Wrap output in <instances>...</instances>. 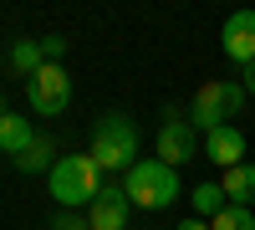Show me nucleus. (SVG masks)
Returning a JSON list of instances; mask_svg holds the SVG:
<instances>
[{
    "instance_id": "9b49d317",
    "label": "nucleus",
    "mask_w": 255,
    "mask_h": 230,
    "mask_svg": "<svg viewBox=\"0 0 255 230\" xmlns=\"http://www.w3.org/2000/svg\"><path fill=\"white\" fill-rule=\"evenodd\" d=\"M31 143H36V133H31V123L20 118V113H5V118H0V154H15V159H20Z\"/></svg>"
},
{
    "instance_id": "f257e3e1",
    "label": "nucleus",
    "mask_w": 255,
    "mask_h": 230,
    "mask_svg": "<svg viewBox=\"0 0 255 230\" xmlns=\"http://www.w3.org/2000/svg\"><path fill=\"white\" fill-rule=\"evenodd\" d=\"M46 184H51V200L61 210H87L102 195V169L92 164V154H61L56 169L46 174Z\"/></svg>"
},
{
    "instance_id": "f8f14e48",
    "label": "nucleus",
    "mask_w": 255,
    "mask_h": 230,
    "mask_svg": "<svg viewBox=\"0 0 255 230\" xmlns=\"http://www.w3.org/2000/svg\"><path fill=\"white\" fill-rule=\"evenodd\" d=\"M15 169H20V174H51V169H56V143H51L46 133H36V143L15 159Z\"/></svg>"
},
{
    "instance_id": "6ab92c4d",
    "label": "nucleus",
    "mask_w": 255,
    "mask_h": 230,
    "mask_svg": "<svg viewBox=\"0 0 255 230\" xmlns=\"http://www.w3.org/2000/svg\"><path fill=\"white\" fill-rule=\"evenodd\" d=\"M179 230H209V220H194V215H189V220H179Z\"/></svg>"
},
{
    "instance_id": "39448f33",
    "label": "nucleus",
    "mask_w": 255,
    "mask_h": 230,
    "mask_svg": "<svg viewBox=\"0 0 255 230\" xmlns=\"http://www.w3.org/2000/svg\"><path fill=\"white\" fill-rule=\"evenodd\" d=\"M26 97H31V113L61 118V113H67V102H72V77L61 72V67H41V72L26 82Z\"/></svg>"
},
{
    "instance_id": "0eeeda50",
    "label": "nucleus",
    "mask_w": 255,
    "mask_h": 230,
    "mask_svg": "<svg viewBox=\"0 0 255 230\" xmlns=\"http://www.w3.org/2000/svg\"><path fill=\"white\" fill-rule=\"evenodd\" d=\"M194 133H199L194 123H184V118L168 113V123L158 128V159L168 164V169H179V164H189V159L199 154V138Z\"/></svg>"
},
{
    "instance_id": "9d476101",
    "label": "nucleus",
    "mask_w": 255,
    "mask_h": 230,
    "mask_svg": "<svg viewBox=\"0 0 255 230\" xmlns=\"http://www.w3.org/2000/svg\"><path fill=\"white\" fill-rule=\"evenodd\" d=\"M220 190L230 205H245V210H255V164H235V169H225Z\"/></svg>"
},
{
    "instance_id": "f3484780",
    "label": "nucleus",
    "mask_w": 255,
    "mask_h": 230,
    "mask_svg": "<svg viewBox=\"0 0 255 230\" xmlns=\"http://www.w3.org/2000/svg\"><path fill=\"white\" fill-rule=\"evenodd\" d=\"M41 56H46V67H61V56H67V36H41Z\"/></svg>"
},
{
    "instance_id": "20e7f679",
    "label": "nucleus",
    "mask_w": 255,
    "mask_h": 230,
    "mask_svg": "<svg viewBox=\"0 0 255 230\" xmlns=\"http://www.w3.org/2000/svg\"><path fill=\"white\" fill-rule=\"evenodd\" d=\"M240 102H245L240 82H199L194 102H189V123H194L199 133H215V128H225V123L240 113Z\"/></svg>"
},
{
    "instance_id": "aec40b11",
    "label": "nucleus",
    "mask_w": 255,
    "mask_h": 230,
    "mask_svg": "<svg viewBox=\"0 0 255 230\" xmlns=\"http://www.w3.org/2000/svg\"><path fill=\"white\" fill-rule=\"evenodd\" d=\"M0 118H5V102H0Z\"/></svg>"
},
{
    "instance_id": "dca6fc26",
    "label": "nucleus",
    "mask_w": 255,
    "mask_h": 230,
    "mask_svg": "<svg viewBox=\"0 0 255 230\" xmlns=\"http://www.w3.org/2000/svg\"><path fill=\"white\" fill-rule=\"evenodd\" d=\"M51 230H92V225H87V210H61L51 215Z\"/></svg>"
},
{
    "instance_id": "4468645a",
    "label": "nucleus",
    "mask_w": 255,
    "mask_h": 230,
    "mask_svg": "<svg viewBox=\"0 0 255 230\" xmlns=\"http://www.w3.org/2000/svg\"><path fill=\"white\" fill-rule=\"evenodd\" d=\"M189 205H194V220H215L230 200H225V190H220V184H199V190L189 195Z\"/></svg>"
},
{
    "instance_id": "ddd939ff",
    "label": "nucleus",
    "mask_w": 255,
    "mask_h": 230,
    "mask_svg": "<svg viewBox=\"0 0 255 230\" xmlns=\"http://www.w3.org/2000/svg\"><path fill=\"white\" fill-rule=\"evenodd\" d=\"M10 67L31 82L41 67H46V56H41V41H15V46H10Z\"/></svg>"
},
{
    "instance_id": "f03ea898",
    "label": "nucleus",
    "mask_w": 255,
    "mask_h": 230,
    "mask_svg": "<svg viewBox=\"0 0 255 230\" xmlns=\"http://www.w3.org/2000/svg\"><path fill=\"white\" fill-rule=\"evenodd\" d=\"M123 195L138 205V210H168L179 200V169H168L163 159H138L133 169L123 174Z\"/></svg>"
},
{
    "instance_id": "7ed1b4c3",
    "label": "nucleus",
    "mask_w": 255,
    "mask_h": 230,
    "mask_svg": "<svg viewBox=\"0 0 255 230\" xmlns=\"http://www.w3.org/2000/svg\"><path fill=\"white\" fill-rule=\"evenodd\" d=\"M87 154H92L97 169H123L128 174L138 164V123L128 118V113H108L92 128V149Z\"/></svg>"
},
{
    "instance_id": "a211bd4d",
    "label": "nucleus",
    "mask_w": 255,
    "mask_h": 230,
    "mask_svg": "<svg viewBox=\"0 0 255 230\" xmlns=\"http://www.w3.org/2000/svg\"><path fill=\"white\" fill-rule=\"evenodd\" d=\"M240 87H245V97H255V67H240Z\"/></svg>"
},
{
    "instance_id": "6e6552de",
    "label": "nucleus",
    "mask_w": 255,
    "mask_h": 230,
    "mask_svg": "<svg viewBox=\"0 0 255 230\" xmlns=\"http://www.w3.org/2000/svg\"><path fill=\"white\" fill-rule=\"evenodd\" d=\"M128 215H133V200L123 195V184H102V195L87 205L92 230H128Z\"/></svg>"
},
{
    "instance_id": "423d86ee",
    "label": "nucleus",
    "mask_w": 255,
    "mask_h": 230,
    "mask_svg": "<svg viewBox=\"0 0 255 230\" xmlns=\"http://www.w3.org/2000/svg\"><path fill=\"white\" fill-rule=\"evenodd\" d=\"M220 46H225V56L235 67H255V10H230L225 15Z\"/></svg>"
},
{
    "instance_id": "2eb2a0df",
    "label": "nucleus",
    "mask_w": 255,
    "mask_h": 230,
    "mask_svg": "<svg viewBox=\"0 0 255 230\" xmlns=\"http://www.w3.org/2000/svg\"><path fill=\"white\" fill-rule=\"evenodd\" d=\"M209 230H255V210H245V205H225V210L209 220Z\"/></svg>"
},
{
    "instance_id": "1a4fd4ad",
    "label": "nucleus",
    "mask_w": 255,
    "mask_h": 230,
    "mask_svg": "<svg viewBox=\"0 0 255 230\" xmlns=\"http://www.w3.org/2000/svg\"><path fill=\"white\" fill-rule=\"evenodd\" d=\"M204 154H209V164H225V169H235V164H245V133L225 123V128L204 133Z\"/></svg>"
}]
</instances>
